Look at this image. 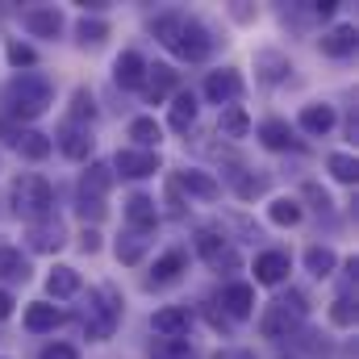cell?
I'll return each mask as SVG.
<instances>
[{
  "label": "cell",
  "instance_id": "6da1fadb",
  "mask_svg": "<svg viewBox=\"0 0 359 359\" xmlns=\"http://www.w3.org/2000/svg\"><path fill=\"white\" fill-rule=\"evenodd\" d=\"M4 104H8V113H13L17 121H34V117H42L46 104H50V80L38 76V72H21V76H13V80L4 84Z\"/></svg>",
  "mask_w": 359,
  "mask_h": 359
},
{
  "label": "cell",
  "instance_id": "7a4b0ae2",
  "mask_svg": "<svg viewBox=\"0 0 359 359\" xmlns=\"http://www.w3.org/2000/svg\"><path fill=\"white\" fill-rule=\"evenodd\" d=\"M301 322H305V297H301V292H288V297H276L268 309H264V318H259V334L271 339V343H280V339L297 334Z\"/></svg>",
  "mask_w": 359,
  "mask_h": 359
},
{
  "label": "cell",
  "instance_id": "3957f363",
  "mask_svg": "<svg viewBox=\"0 0 359 359\" xmlns=\"http://www.w3.org/2000/svg\"><path fill=\"white\" fill-rule=\"evenodd\" d=\"M50 205H55V188L42 176H17L13 180V213L25 217L29 226L50 217Z\"/></svg>",
  "mask_w": 359,
  "mask_h": 359
},
{
  "label": "cell",
  "instance_id": "277c9868",
  "mask_svg": "<svg viewBox=\"0 0 359 359\" xmlns=\"http://www.w3.org/2000/svg\"><path fill=\"white\" fill-rule=\"evenodd\" d=\"M117 318H121V297H117L113 288H100V292H92V301H88V322H84V330H88L92 343H104V339L113 334Z\"/></svg>",
  "mask_w": 359,
  "mask_h": 359
},
{
  "label": "cell",
  "instance_id": "5b68a950",
  "mask_svg": "<svg viewBox=\"0 0 359 359\" xmlns=\"http://www.w3.org/2000/svg\"><path fill=\"white\" fill-rule=\"evenodd\" d=\"M176 50L180 59H188V63H201V59H209V50H213V38H209V29L201 25V21H180V34H176Z\"/></svg>",
  "mask_w": 359,
  "mask_h": 359
},
{
  "label": "cell",
  "instance_id": "8992f818",
  "mask_svg": "<svg viewBox=\"0 0 359 359\" xmlns=\"http://www.w3.org/2000/svg\"><path fill=\"white\" fill-rule=\"evenodd\" d=\"M113 168H117L121 176H130V180H147V176H155L163 163H159V151H138V147H126V151H117Z\"/></svg>",
  "mask_w": 359,
  "mask_h": 359
},
{
  "label": "cell",
  "instance_id": "52a82bcc",
  "mask_svg": "<svg viewBox=\"0 0 359 359\" xmlns=\"http://www.w3.org/2000/svg\"><path fill=\"white\" fill-rule=\"evenodd\" d=\"M196 251H201V259H205L209 268H222V264H226V268H238V255L230 251L226 234H217V230H209V226L196 234Z\"/></svg>",
  "mask_w": 359,
  "mask_h": 359
},
{
  "label": "cell",
  "instance_id": "ba28073f",
  "mask_svg": "<svg viewBox=\"0 0 359 359\" xmlns=\"http://www.w3.org/2000/svg\"><path fill=\"white\" fill-rule=\"evenodd\" d=\"M205 96H209L213 104H234V100L243 96V76H238V72H209Z\"/></svg>",
  "mask_w": 359,
  "mask_h": 359
},
{
  "label": "cell",
  "instance_id": "9c48e42d",
  "mask_svg": "<svg viewBox=\"0 0 359 359\" xmlns=\"http://www.w3.org/2000/svg\"><path fill=\"white\" fill-rule=\"evenodd\" d=\"M180 84V72H172L168 63H155V67H147V80H142V88H147V100L151 104H163Z\"/></svg>",
  "mask_w": 359,
  "mask_h": 359
},
{
  "label": "cell",
  "instance_id": "30bf717a",
  "mask_svg": "<svg viewBox=\"0 0 359 359\" xmlns=\"http://www.w3.org/2000/svg\"><path fill=\"white\" fill-rule=\"evenodd\" d=\"M126 222L134 226V234H147V230H155V222H159L155 196H147V192H134V196L126 201Z\"/></svg>",
  "mask_w": 359,
  "mask_h": 359
},
{
  "label": "cell",
  "instance_id": "8fae6325",
  "mask_svg": "<svg viewBox=\"0 0 359 359\" xmlns=\"http://www.w3.org/2000/svg\"><path fill=\"white\" fill-rule=\"evenodd\" d=\"M113 80H117L121 88H142V80H147V59H142L138 50H121L117 63H113Z\"/></svg>",
  "mask_w": 359,
  "mask_h": 359
},
{
  "label": "cell",
  "instance_id": "7c38bea8",
  "mask_svg": "<svg viewBox=\"0 0 359 359\" xmlns=\"http://www.w3.org/2000/svg\"><path fill=\"white\" fill-rule=\"evenodd\" d=\"M113 188V168L109 163H88V172L80 176V201H104V192Z\"/></svg>",
  "mask_w": 359,
  "mask_h": 359
},
{
  "label": "cell",
  "instance_id": "4fadbf2b",
  "mask_svg": "<svg viewBox=\"0 0 359 359\" xmlns=\"http://www.w3.org/2000/svg\"><path fill=\"white\" fill-rule=\"evenodd\" d=\"M59 151L67 155V159H76V163H84L92 155V134H88V126H63L59 130Z\"/></svg>",
  "mask_w": 359,
  "mask_h": 359
},
{
  "label": "cell",
  "instance_id": "5bb4252c",
  "mask_svg": "<svg viewBox=\"0 0 359 359\" xmlns=\"http://www.w3.org/2000/svg\"><path fill=\"white\" fill-rule=\"evenodd\" d=\"M63 243H67V230H63V222H59V217H55V222H50V217H42V222H34V226H29V247H34V251H59Z\"/></svg>",
  "mask_w": 359,
  "mask_h": 359
},
{
  "label": "cell",
  "instance_id": "9a60e30c",
  "mask_svg": "<svg viewBox=\"0 0 359 359\" xmlns=\"http://www.w3.org/2000/svg\"><path fill=\"white\" fill-rule=\"evenodd\" d=\"M25 29H29L34 38H59L63 13H59V8H29V13H25Z\"/></svg>",
  "mask_w": 359,
  "mask_h": 359
},
{
  "label": "cell",
  "instance_id": "2e32d148",
  "mask_svg": "<svg viewBox=\"0 0 359 359\" xmlns=\"http://www.w3.org/2000/svg\"><path fill=\"white\" fill-rule=\"evenodd\" d=\"M188 322H192V313L188 309H159L155 318H151V326H155V334H163V339H184V330H188Z\"/></svg>",
  "mask_w": 359,
  "mask_h": 359
},
{
  "label": "cell",
  "instance_id": "e0dca14e",
  "mask_svg": "<svg viewBox=\"0 0 359 359\" xmlns=\"http://www.w3.org/2000/svg\"><path fill=\"white\" fill-rule=\"evenodd\" d=\"M297 121H301V130H305V134L322 138V134H330V130H334V109H330V104H305Z\"/></svg>",
  "mask_w": 359,
  "mask_h": 359
},
{
  "label": "cell",
  "instance_id": "ac0fdd59",
  "mask_svg": "<svg viewBox=\"0 0 359 359\" xmlns=\"http://www.w3.org/2000/svg\"><path fill=\"white\" fill-rule=\"evenodd\" d=\"M288 276V255L284 251H264L255 259V284H280Z\"/></svg>",
  "mask_w": 359,
  "mask_h": 359
},
{
  "label": "cell",
  "instance_id": "d6986e66",
  "mask_svg": "<svg viewBox=\"0 0 359 359\" xmlns=\"http://www.w3.org/2000/svg\"><path fill=\"white\" fill-rule=\"evenodd\" d=\"M46 292H50L55 301H67V297H76V292H80V271L67 268V264H59V268L46 276Z\"/></svg>",
  "mask_w": 359,
  "mask_h": 359
},
{
  "label": "cell",
  "instance_id": "ffe728a7",
  "mask_svg": "<svg viewBox=\"0 0 359 359\" xmlns=\"http://www.w3.org/2000/svg\"><path fill=\"white\" fill-rule=\"evenodd\" d=\"M351 50H355V25H334L330 34H322V55L347 59Z\"/></svg>",
  "mask_w": 359,
  "mask_h": 359
},
{
  "label": "cell",
  "instance_id": "44dd1931",
  "mask_svg": "<svg viewBox=\"0 0 359 359\" xmlns=\"http://www.w3.org/2000/svg\"><path fill=\"white\" fill-rule=\"evenodd\" d=\"M222 305H226L230 318H247V313L255 309V288H251V284H226Z\"/></svg>",
  "mask_w": 359,
  "mask_h": 359
},
{
  "label": "cell",
  "instance_id": "7402d4cb",
  "mask_svg": "<svg viewBox=\"0 0 359 359\" xmlns=\"http://www.w3.org/2000/svg\"><path fill=\"white\" fill-rule=\"evenodd\" d=\"M55 326H63V309H55V305H46V301H34V305L25 309V330L42 334V330H55Z\"/></svg>",
  "mask_w": 359,
  "mask_h": 359
},
{
  "label": "cell",
  "instance_id": "603a6c76",
  "mask_svg": "<svg viewBox=\"0 0 359 359\" xmlns=\"http://www.w3.org/2000/svg\"><path fill=\"white\" fill-rule=\"evenodd\" d=\"M184 268H188V255H184V251H168V255H163V259L155 264V271H151V280H147V284H151V288L176 284L180 271H184Z\"/></svg>",
  "mask_w": 359,
  "mask_h": 359
},
{
  "label": "cell",
  "instance_id": "cb8c5ba5",
  "mask_svg": "<svg viewBox=\"0 0 359 359\" xmlns=\"http://www.w3.org/2000/svg\"><path fill=\"white\" fill-rule=\"evenodd\" d=\"M180 188H188V192L201 196V201H217V196H222V184L209 176V172H196V168L180 172Z\"/></svg>",
  "mask_w": 359,
  "mask_h": 359
},
{
  "label": "cell",
  "instance_id": "d4e9b609",
  "mask_svg": "<svg viewBox=\"0 0 359 359\" xmlns=\"http://www.w3.org/2000/svg\"><path fill=\"white\" fill-rule=\"evenodd\" d=\"M259 142H264L268 151H288V147H297V138H292L288 121H276V117L259 126Z\"/></svg>",
  "mask_w": 359,
  "mask_h": 359
},
{
  "label": "cell",
  "instance_id": "484cf974",
  "mask_svg": "<svg viewBox=\"0 0 359 359\" xmlns=\"http://www.w3.org/2000/svg\"><path fill=\"white\" fill-rule=\"evenodd\" d=\"M217 130H222V138H247V134H251V117H247L238 104H226Z\"/></svg>",
  "mask_w": 359,
  "mask_h": 359
},
{
  "label": "cell",
  "instance_id": "4316f807",
  "mask_svg": "<svg viewBox=\"0 0 359 359\" xmlns=\"http://www.w3.org/2000/svg\"><path fill=\"white\" fill-rule=\"evenodd\" d=\"M130 138L138 142V151H155L159 138H163V130H159L155 117H134V121H130Z\"/></svg>",
  "mask_w": 359,
  "mask_h": 359
},
{
  "label": "cell",
  "instance_id": "83f0119b",
  "mask_svg": "<svg viewBox=\"0 0 359 359\" xmlns=\"http://www.w3.org/2000/svg\"><path fill=\"white\" fill-rule=\"evenodd\" d=\"M17 151H21L25 159H34V163H38V159H46V155L55 151V142H50L46 134H38V130H25V134L17 138Z\"/></svg>",
  "mask_w": 359,
  "mask_h": 359
},
{
  "label": "cell",
  "instance_id": "f1b7e54d",
  "mask_svg": "<svg viewBox=\"0 0 359 359\" xmlns=\"http://www.w3.org/2000/svg\"><path fill=\"white\" fill-rule=\"evenodd\" d=\"M29 276V264L17 247H4L0 243V280H25Z\"/></svg>",
  "mask_w": 359,
  "mask_h": 359
},
{
  "label": "cell",
  "instance_id": "f546056e",
  "mask_svg": "<svg viewBox=\"0 0 359 359\" xmlns=\"http://www.w3.org/2000/svg\"><path fill=\"white\" fill-rule=\"evenodd\" d=\"M192 121H196V100H192V92H180L176 100H172V130L184 134Z\"/></svg>",
  "mask_w": 359,
  "mask_h": 359
},
{
  "label": "cell",
  "instance_id": "4dcf8cb0",
  "mask_svg": "<svg viewBox=\"0 0 359 359\" xmlns=\"http://www.w3.org/2000/svg\"><path fill=\"white\" fill-rule=\"evenodd\" d=\"M305 268L322 280V276H330V271L339 268V255H334L330 247H309V251H305Z\"/></svg>",
  "mask_w": 359,
  "mask_h": 359
},
{
  "label": "cell",
  "instance_id": "1f68e13d",
  "mask_svg": "<svg viewBox=\"0 0 359 359\" xmlns=\"http://www.w3.org/2000/svg\"><path fill=\"white\" fill-rule=\"evenodd\" d=\"M268 217L276 226H297V222H301V205H297L292 196H276L268 205Z\"/></svg>",
  "mask_w": 359,
  "mask_h": 359
},
{
  "label": "cell",
  "instance_id": "d6a6232c",
  "mask_svg": "<svg viewBox=\"0 0 359 359\" xmlns=\"http://www.w3.org/2000/svg\"><path fill=\"white\" fill-rule=\"evenodd\" d=\"M255 67H264V80H271V84L284 80V72H292L280 50H259V55H255Z\"/></svg>",
  "mask_w": 359,
  "mask_h": 359
},
{
  "label": "cell",
  "instance_id": "836d02e7",
  "mask_svg": "<svg viewBox=\"0 0 359 359\" xmlns=\"http://www.w3.org/2000/svg\"><path fill=\"white\" fill-rule=\"evenodd\" d=\"M151 359H196V351H192L188 339H159Z\"/></svg>",
  "mask_w": 359,
  "mask_h": 359
},
{
  "label": "cell",
  "instance_id": "e575fe53",
  "mask_svg": "<svg viewBox=\"0 0 359 359\" xmlns=\"http://www.w3.org/2000/svg\"><path fill=\"white\" fill-rule=\"evenodd\" d=\"M147 255V238L142 234H126V238H117V259L121 264H138Z\"/></svg>",
  "mask_w": 359,
  "mask_h": 359
},
{
  "label": "cell",
  "instance_id": "d590c367",
  "mask_svg": "<svg viewBox=\"0 0 359 359\" xmlns=\"http://www.w3.org/2000/svg\"><path fill=\"white\" fill-rule=\"evenodd\" d=\"M330 322L334 326H355V301H351V292H339L330 301Z\"/></svg>",
  "mask_w": 359,
  "mask_h": 359
},
{
  "label": "cell",
  "instance_id": "8d00e7d4",
  "mask_svg": "<svg viewBox=\"0 0 359 359\" xmlns=\"http://www.w3.org/2000/svg\"><path fill=\"white\" fill-rule=\"evenodd\" d=\"M76 34H80V42H84V46H100V42L109 38V25H104V21H96V17H84V21L76 25Z\"/></svg>",
  "mask_w": 359,
  "mask_h": 359
},
{
  "label": "cell",
  "instance_id": "74e56055",
  "mask_svg": "<svg viewBox=\"0 0 359 359\" xmlns=\"http://www.w3.org/2000/svg\"><path fill=\"white\" fill-rule=\"evenodd\" d=\"M330 176L339 180V184H355V176H359L355 159H351V155H343V151H334V155H330Z\"/></svg>",
  "mask_w": 359,
  "mask_h": 359
},
{
  "label": "cell",
  "instance_id": "f35d334b",
  "mask_svg": "<svg viewBox=\"0 0 359 359\" xmlns=\"http://www.w3.org/2000/svg\"><path fill=\"white\" fill-rule=\"evenodd\" d=\"M96 117V104H92V92L80 88L76 96H72V126H84V121H92Z\"/></svg>",
  "mask_w": 359,
  "mask_h": 359
},
{
  "label": "cell",
  "instance_id": "ab89813d",
  "mask_svg": "<svg viewBox=\"0 0 359 359\" xmlns=\"http://www.w3.org/2000/svg\"><path fill=\"white\" fill-rule=\"evenodd\" d=\"M180 21H184V17H180V13H168V17H159V21H155V38H159V42H163V46H176Z\"/></svg>",
  "mask_w": 359,
  "mask_h": 359
},
{
  "label": "cell",
  "instance_id": "60d3db41",
  "mask_svg": "<svg viewBox=\"0 0 359 359\" xmlns=\"http://www.w3.org/2000/svg\"><path fill=\"white\" fill-rule=\"evenodd\" d=\"M8 63H13V67H34V63H38V55H34V46L13 42V46H8Z\"/></svg>",
  "mask_w": 359,
  "mask_h": 359
},
{
  "label": "cell",
  "instance_id": "b9f144b4",
  "mask_svg": "<svg viewBox=\"0 0 359 359\" xmlns=\"http://www.w3.org/2000/svg\"><path fill=\"white\" fill-rule=\"evenodd\" d=\"M264 188H268V180H251V176L238 180V196H243V201H255V196H259Z\"/></svg>",
  "mask_w": 359,
  "mask_h": 359
},
{
  "label": "cell",
  "instance_id": "7bdbcfd3",
  "mask_svg": "<svg viewBox=\"0 0 359 359\" xmlns=\"http://www.w3.org/2000/svg\"><path fill=\"white\" fill-rule=\"evenodd\" d=\"M301 192H305V196H309L318 209H330V192H326V188H318V184H305Z\"/></svg>",
  "mask_w": 359,
  "mask_h": 359
},
{
  "label": "cell",
  "instance_id": "ee69618b",
  "mask_svg": "<svg viewBox=\"0 0 359 359\" xmlns=\"http://www.w3.org/2000/svg\"><path fill=\"white\" fill-rule=\"evenodd\" d=\"M38 359H80V355H76V347H67V343H55V347H46Z\"/></svg>",
  "mask_w": 359,
  "mask_h": 359
},
{
  "label": "cell",
  "instance_id": "f6af8a7d",
  "mask_svg": "<svg viewBox=\"0 0 359 359\" xmlns=\"http://www.w3.org/2000/svg\"><path fill=\"white\" fill-rule=\"evenodd\" d=\"M80 247H84V251H100V234H96V230H84V234H80Z\"/></svg>",
  "mask_w": 359,
  "mask_h": 359
},
{
  "label": "cell",
  "instance_id": "bcb514c9",
  "mask_svg": "<svg viewBox=\"0 0 359 359\" xmlns=\"http://www.w3.org/2000/svg\"><path fill=\"white\" fill-rule=\"evenodd\" d=\"M217 359H255V351H247V347H234V351H222Z\"/></svg>",
  "mask_w": 359,
  "mask_h": 359
},
{
  "label": "cell",
  "instance_id": "7dc6e473",
  "mask_svg": "<svg viewBox=\"0 0 359 359\" xmlns=\"http://www.w3.org/2000/svg\"><path fill=\"white\" fill-rule=\"evenodd\" d=\"M334 8H339L334 0H322V4H313V13H318V17H334Z\"/></svg>",
  "mask_w": 359,
  "mask_h": 359
},
{
  "label": "cell",
  "instance_id": "c3c4849f",
  "mask_svg": "<svg viewBox=\"0 0 359 359\" xmlns=\"http://www.w3.org/2000/svg\"><path fill=\"white\" fill-rule=\"evenodd\" d=\"M209 326H213V330H230V322H226L217 309H209Z\"/></svg>",
  "mask_w": 359,
  "mask_h": 359
},
{
  "label": "cell",
  "instance_id": "681fc988",
  "mask_svg": "<svg viewBox=\"0 0 359 359\" xmlns=\"http://www.w3.org/2000/svg\"><path fill=\"white\" fill-rule=\"evenodd\" d=\"M8 313H13V297H8V292H4V288H0V322H4V318H8Z\"/></svg>",
  "mask_w": 359,
  "mask_h": 359
}]
</instances>
